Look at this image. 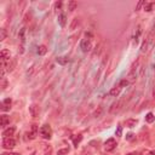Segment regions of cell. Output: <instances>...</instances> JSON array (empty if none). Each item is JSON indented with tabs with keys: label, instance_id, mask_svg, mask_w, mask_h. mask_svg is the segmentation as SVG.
<instances>
[{
	"label": "cell",
	"instance_id": "obj_1",
	"mask_svg": "<svg viewBox=\"0 0 155 155\" xmlns=\"http://www.w3.org/2000/svg\"><path fill=\"white\" fill-rule=\"evenodd\" d=\"M39 133H40V136H41L44 139H50L51 137H52V130H51L50 125L45 124V125H43L39 129Z\"/></svg>",
	"mask_w": 155,
	"mask_h": 155
},
{
	"label": "cell",
	"instance_id": "obj_2",
	"mask_svg": "<svg viewBox=\"0 0 155 155\" xmlns=\"http://www.w3.org/2000/svg\"><path fill=\"white\" fill-rule=\"evenodd\" d=\"M138 63H139V60L137 61L136 63H133V66H132V68L130 69L129 72V75H127V80H129V83H135L136 81V76H137V74H136V70H137V67H138Z\"/></svg>",
	"mask_w": 155,
	"mask_h": 155
},
{
	"label": "cell",
	"instance_id": "obj_3",
	"mask_svg": "<svg viewBox=\"0 0 155 155\" xmlns=\"http://www.w3.org/2000/svg\"><path fill=\"white\" fill-rule=\"evenodd\" d=\"M80 49H81L83 52H89V51L92 49V43H91V39L85 38L80 41Z\"/></svg>",
	"mask_w": 155,
	"mask_h": 155
},
{
	"label": "cell",
	"instance_id": "obj_4",
	"mask_svg": "<svg viewBox=\"0 0 155 155\" xmlns=\"http://www.w3.org/2000/svg\"><path fill=\"white\" fill-rule=\"evenodd\" d=\"M16 147V141L12 138V137H7V138H4L3 139V148L4 149H9L11 150L12 148Z\"/></svg>",
	"mask_w": 155,
	"mask_h": 155
},
{
	"label": "cell",
	"instance_id": "obj_5",
	"mask_svg": "<svg viewBox=\"0 0 155 155\" xmlns=\"http://www.w3.org/2000/svg\"><path fill=\"white\" fill-rule=\"evenodd\" d=\"M123 104H124V99H120V101H118L116 103H113L112 107L109 108V113H112V114L119 113V110L123 108Z\"/></svg>",
	"mask_w": 155,
	"mask_h": 155
},
{
	"label": "cell",
	"instance_id": "obj_6",
	"mask_svg": "<svg viewBox=\"0 0 155 155\" xmlns=\"http://www.w3.org/2000/svg\"><path fill=\"white\" fill-rule=\"evenodd\" d=\"M116 148V141L114 139V138H109L104 143V149H106V152H112L114 150V149Z\"/></svg>",
	"mask_w": 155,
	"mask_h": 155
},
{
	"label": "cell",
	"instance_id": "obj_7",
	"mask_svg": "<svg viewBox=\"0 0 155 155\" xmlns=\"http://www.w3.org/2000/svg\"><path fill=\"white\" fill-rule=\"evenodd\" d=\"M39 133V129H38V125H32V127H30V131H29V139H35L37 138V136Z\"/></svg>",
	"mask_w": 155,
	"mask_h": 155
},
{
	"label": "cell",
	"instance_id": "obj_8",
	"mask_svg": "<svg viewBox=\"0 0 155 155\" xmlns=\"http://www.w3.org/2000/svg\"><path fill=\"white\" fill-rule=\"evenodd\" d=\"M29 113H30V115H32L33 118H38L39 114H40V108H39V106L32 104V106L29 107Z\"/></svg>",
	"mask_w": 155,
	"mask_h": 155
},
{
	"label": "cell",
	"instance_id": "obj_9",
	"mask_svg": "<svg viewBox=\"0 0 155 155\" xmlns=\"http://www.w3.org/2000/svg\"><path fill=\"white\" fill-rule=\"evenodd\" d=\"M56 62L61 66H67L68 63L70 62V60H69V57H67V56H61V57H57Z\"/></svg>",
	"mask_w": 155,
	"mask_h": 155
},
{
	"label": "cell",
	"instance_id": "obj_10",
	"mask_svg": "<svg viewBox=\"0 0 155 155\" xmlns=\"http://www.w3.org/2000/svg\"><path fill=\"white\" fill-rule=\"evenodd\" d=\"M15 131H16V127H15V126H11V127H9V129H6V130H4V131H3L4 138H7V137L14 136Z\"/></svg>",
	"mask_w": 155,
	"mask_h": 155
},
{
	"label": "cell",
	"instance_id": "obj_11",
	"mask_svg": "<svg viewBox=\"0 0 155 155\" xmlns=\"http://www.w3.org/2000/svg\"><path fill=\"white\" fill-rule=\"evenodd\" d=\"M120 92H121V87H120V86L118 85V86H114V87L109 91V96L110 97H118L119 95H120Z\"/></svg>",
	"mask_w": 155,
	"mask_h": 155
},
{
	"label": "cell",
	"instance_id": "obj_12",
	"mask_svg": "<svg viewBox=\"0 0 155 155\" xmlns=\"http://www.w3.org/2000/svg\"><path fill=\"white\" fill-rule=\"evenodd\" d=\"M6 61L10 62V51H7L6 49L1 50V62L6 63Z\"/></svg>",
	"mask_w": 155,
	"mask_h": 155
},
{
	"label": "cell",
	"instance_id": "obj_13",
	"mask_svg": "<svg viewBox=\"0 0 155 155\" xmlns=\"http://www.w3.org/2000/svg\"><path fill=\"white\" fill-rule=\"evenodd\" d=\"M41 148H43V150H44V154H45V155H51V153H52V147H51L50 144L43 143V144H41Z\"/></svg>",
	"mask_w": 155,
	"mask_h": 155
},
{
	"label": "cell",
	"instance_id": "obj_14",
	"mask_svg": "<svg viewBox=\"0 0 155 155\" xmlns=\"http://www.w3.org/2000/svg\"><path fill=\"white\" fill-rule=\"evenodd\" d=\"M1 109H3L4 112H7V110H10V109H11V99H10V98H6V99H4Z\"/></svg>",
	"mask_w": 155,
	"mask_h": 155
},
{
	"label": "cell",
	"instance_id": "obj_15",
	"mask_svg": "<svg viewBox=\"0 0 155 155\" xmlns=\"http://www.w3.org/2000/svg\"><path fill=\"white\" fill-rule=\"evenodd\" d=\"M10 123V119L7 115H5V114H3L1 116H0V125L3 126V127H5V126H7Z\"/></svg>",
	"mask_w": 155,
	"mask_h": 155
},
{
	"label": "cell",
	"instance_id": "obj_16",
	"mask_svg": "<svg viewBox=\"0 0 155 155\" xmlns=\"http://www.w3.org/2000/svg\"><path fill=\"white\" fill-rule=\"evenodd\" d=\"M58 23H60L61 27H64L66 26V23H67V17H66L64 14H60V16H58Z\"/></svg>",
	"mask_w": 155,
	"mask_h": 155
},
{
	"label": "cell",
	"instance_id": "obj_17",
	"mask_svg": "<svg viewBox=\"0 0 155 155\" xmlns=\"http://www.w3.org/2000/svg\"><path fill=\"white\" fill-rule=\"evenodd\" d=\"M16 63H17V60L16 58H12V60H11V62H9V64H7V72H12L14 69H15V67H16Z\"/></svg>",
	"mask_w": 155,
	"mask_h": 155
},
{
	"label": "cell",
	"instance_id": "obj_18",
	"mask_svg": "<svg viewBox=\"0 0 155 155\" xmlns=\"http://www.w3.org/2000/svg\"><path fill=\"white\" fill-rule=\"evenodd\" d=\"M37 52H38V55H40V56H44L45 53L47 52V47L45 46V45H40V46H38Z\"/></svg>",
	"mask_w": 155,
	"mask_h": 155
},
{
	"label": "cell",
	"instance_id": "obj_19",
	"mask_svg": "<svg viewBox=\"0 0 155 155\" xmlns=\"http://www.w3.org/2000/svg\"><path fill=\"white\" fill-rule=\"evenodd\" d=\"M79 23H80V20L78 18V17H75V18L72 21V23H70V26H69V29H70V30L76 29V27L79 26Z\"/></svg>",
	"mask_w": 155,
	"mask_h": 155
},
{
	"label": "cell",
	"instance_id": "obj_20",
	"mask_svg": "<svg viewBox=\"0 0 155 155\" xmlns=\"http://www.w3.org/2000/svg\"><path fill=\"white\" fill-rule=\"evenodd\" d=\"M136 124H137V120H136V119H127V120L125 121V125L127 126V127H130V129H131V127H135Z\"/></svg>",
	"mask_w": 155,
	"mask_h": 155
},
{
	"label": "cell",
	"instance_id": "obj_21",
	"mask_svg": "<svg viewBox=\"0 0 155 155\" xmlns=\"http://www.w3.org/2000/svg\"><path fill=\"white\" fill-rule=\"evenodd\" d=\"M154 120H155V116H154L153 113H148L147 115H146V121H147V123L152 124V123H154Z\"/></svg>",
	"mask_w": 155,
	"mask_h": 155
},
{
	"label": "cell",
	"instance_id": "obj_22",
	"mask_svg": "<svg viewBox=\"0 0 155 155\" xmlns=\"http://www.w3.org/2000/svg\"><path fill=\"white\" fill-rule=\"evenodd\" d=\"M78 7V3L76 1H69L68 3V9H69V11H74Z\"/></svg>",
	"mask_w": 155,
	"mask_h": 155
},
{
	"label": "cell",
	"instance_id": "obj_23",
	"mask_svg": "<svg viewBox=\"0 0 155 155\" xmlns=\"http://www.w3.org/2000/svg\"><path fill=\"white\" fill-rule=\"evenodd\" d=\"M154 6H155L154 3H144V10L148 11V12H149V11H152Z\"/></svg>",
	"mask_w": 155,
	"mask_h": 155
},
{
	"label": "cell",
	"instance_id": "obj_24",
	"mask_svg": "<svg viewBox=\"0 0 155 155\" xmlns=\"http://www.w3.org/2000/svg\"><path fill=\"white\" fill-rule=\"evenodd\" d=\"M5 39H6V30H5L4 28H1V29H0V40L4 41Z\"/></svg>",
	"mask_w": 155,
	"mask_h": 155
},
{
	"label": "cell",
	"instance_id": "obj_25",
	"mask_svg": "<svg viewBox=\"0 0 155 155\" xmlns=\"http://www.w3.org/2000/svg\"><path fill=\"white\" fill-rule=\"evenodd\" d=\"M68 153H69V149L64 148V149H60V150L57 152V155H67Z\"/></svg>",
	"mask_w": 155,
	"mask_h": 155
},
{
	"label": "cell",
	"instance_id": "obj_26",
	"mask_svg": "<svg viewBox=\"0 0 155 155\" xmlns=\"http://www.w3.org/2000/svg\"><path fill=\"white\" fill-rule=\"evenodd\" d=\"M102 112H103V108H102V107H98V109H97V110L93 113V116H95V118H98V116H101Z\"/></svg>",
	"mask_w": 155,
	"mask_h": 155
},
{
	"label": "cell",
	"instance_id": "obj_27",
	"mask_svg": "<svg viewBox=\"0 0 155 155\" xmlns=\"http://www.w3.org/2000/svg\"><path fill=\"white\" fill-rule=\"evenodd\" d=\"M130 83H129V80L127 79H124V80H121V81L119 83V86L120 87H125V86H127Z\"/></svg>",
	"mask_w": 155,
	"mask_h": 155
},
{
	"label": "cell",
	"instance_id": "obj_28",
	"mask_svg": "<svg viewBox=\"0 0 155 155\" xmlns=\"http://www.w3.org/2000/svg\"><path fill=\"white\" fill-rule=\"evenodd\" d=\"M115 135L118 136V137H120L123 135V126H118V129H116V131H115Z\"/></svg>",
	"mask_w": 155,
	"mask_h": 155
},
{
	"label": "cell",
	"instance_id": "obj_29",
	"mask_svg": "<svg viewBox=\"0 0 155 155\" xmlns=\"http://www.w3.org/2000/svg\"><path fill=\"white\" fill-rule=\"evenodd\" d=\"M0 86H1V89H3V90L6 89V86H7V81H6V79H5V78H3V79H1V85H0Z\"/></svg>",
	"mask_w": 155,
	"mask_h": 155
},
{
	"label": "cell",
	"instance_id": "obj_30",
	"mask_svg": "<svg viewBox=\"0 0 155 155\" xmlns=\"http://www.w3.org/2000/svg\"><path fill=\"white\" fill-rule=\"evenodd\" d=\"M34 72H35V66H33V67L30 68V70H28V72H27V75H28V76H32Z\"/></svg>",
	"mask_w": 155,
	"mask_h": 155
},
{
	"label": "cell",
	"instance_id": "obj_31",
	"mask_svg": "<svg viewBox=\"0 0 155 155\" xmlns=\"http://www.w3.org/2000/svg\"><path fill=\"white\" fill-rule=\"evenodd\" d=\"M81 139H83V137L80 136V135H79V137H75V138H74V144H75V147H78V143L81 141Z\"/></svg>",
	"mask_w": 155,
	"mask_h": 155
},
{
	"label": "cell",
	"instance_id": "obj_32",
	"mask_svg": "<svg viewBox=\"0 0 155 155\" xmlns=\"http://www.w3.org/2000/svg\"><path fill=\"white\" fill-rule=\"evenodd\" d=\"M133 138H135V135H133V133H129V135H126V139L132 141Z\"/></svg>",
	"mask_w": 155,
	"mask_h": 155
},
{
	"label": "cell",
	"instance_id": "obj_33",
	"mask_svg": "<svg viewBox=\"0 0 155 155\" xmlns=\"http://www.w3.org/2000/svg\"><path fill=\"white\" fill-rule=\"evenodd\" d=\"M150 153H152L150 150H148V149H146V150H143L141 154H142V155H150Z\"/></svg>",
	"mask_w": 155,
	"mask_h": 155
},
{
	"label": "cell",
	"instance_id": "obj_34",
	"mask_svg": "<svg viewBox=\"0 0 155 155\" xmlns=\"http://www.w3.org/2000/svg\"><path fill=\"white\" fill-rule=\"evenodd\" d=\"M1 155H21V154H18V153H3Z\"/></svg>",
	"mask_w": 155,
	"mask_h": 155
},
{
	"label": "cell",
	"instance_id": "obj_35",
	"mask_svg": "<svg viewBox=\"0 0 155 155\" xmlns=\"http://www.w3.org/2000/svg\"><path fill=\"white\" fill-rule=\"evenodd\" d=\"M62 7V3H56V9H61Z\"/></svg>",
	"mask_w": 155,
	"mask_h": 155
},
{
	"label": "cell",
	"instance_id": "obj_36",
	"mask_svg": "<svg viewBox=\"0 0 155 155\" xmlns=\"http://www.w3.org/2000/svg\"><path fill=\"white\" fill-rule=\"evenodd\" d=\"M143 4H144V3H143V1H141V3L138 4V5H137V10H138V9H139V7L142 6V5H143Z\"/></svg>",
	"mask_w": 155,
	"mask_h": 155
},
{
	"label": "cell",
	"instance_id": "obj_37",
	"mask_svg": "<svg viewBox=\"0 0 155 155\" xmlns=\"http://www.w3.org/2000/svg\"><path fill=\"white\" fill-rule=\"evenodd\" d=\"M127 155H141L139 153H130V154H127Z\"/></svg>",
	"mask_w": 155,
	"mask_h": 155
},
{
	"label": "cell",
	"instance_id": "obj_38",
	"mask_svg": "<svg viewBox=\"0 0 155 155\" xmlns=\"http://www.w3.org/2000/svg\"><path fill=\"white\" fill-rule=\"evenodd\" d=\"M153 96H154V98H155V87H154V91H153Z\"/></svg>",
	"mask_w": 155,
	"mask_h": 155
},
{
	"label": "cell",
	"instance_id": "obj_39",
	"mask_svg": "<svg viewBox=\"0 0 155 155\" xmlns=\"http://www.w3.org/2000/svg\"><path fill=\"white\" fill-rule=\"evenodd\" d=\"M150 155H155V152H152V153H150Z\"/></svg>",
	"mask_w": 155,
	"mask_h": 155
},
{
	"label": "cell",
	"instance_id": "obj_40",
	"mask_svg": "<svg viewBox=\"0 0 155 155\" xmlns=\"http://www.w3.org/2000/svg\"><path fill=\"white\" fill-rule=\"evenodd\" d=\"M154 68H155V66H154Z\"/></svg>",
	"mask_w": 155,
	"mask_h": 155
}]
</instances>
